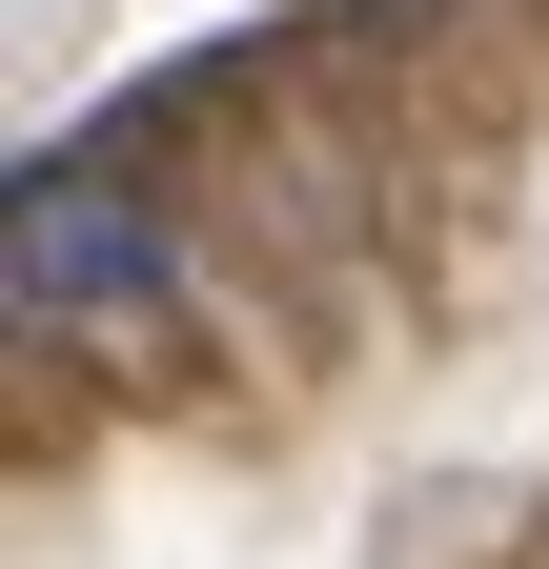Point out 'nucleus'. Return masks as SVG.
<instances>
[{"mask_svg": "<svg viewBox=\"0 0 549 569\" xmlns=\"http://www.w3.org/2000/svg\"><path fill=\"white\" fill-rule=\"evenodd\" d=\"M0 264H21V306L41 326H143L183 244H163V203H122L102 163H21V203H0Z\"/></svg>", "mask_w": 549, "mask_h": 569, "instance_id": "1", "label": "nucleus"}]
</instances>
